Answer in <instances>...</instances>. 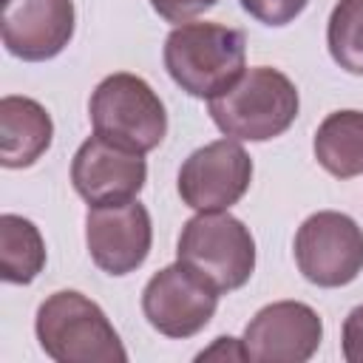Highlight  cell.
Listing matches in <instances>:
<instances>
[{
  "mask_svg": "<svg viewBox=\"0 0 363 363\" xmlns=\"http://www.w3.org/2000/svg\"><path fill=\"white\" fill-rule=\"evenodd\" d=\"M196 360H247L241 340L235 337H216V343L196 354Z\"/></svg>",
  "mask_w": 363,
  "mask_h": 363,
  "instance_id": "20",
  "label": "cell"
},
{
  "mask_svg": "<svg viewBox=\"0 0 363 363\" xmlns=\"http://www.w3.org/2000/svg\"><path fill=\"white\" fill-rule=\"evenodd\" d=\"M340 352L346 363H363V303L354 306L343 318L340 329Z\"/></svg>",
  "mask_w": 363,
  "mask_h": 363,
  "instance_id": "19",
  "label": "cell"
},
{
  "mask_svg": "<svg viewBox=\"0 0 363 363\" xmlns=\"http://www.w3.org/2000/svg\"><path fill=\"white\" fill-rule=\"evenodd\" d=\"M216 3H218V0H150V9H153L162 20L182 26V23H190L193 17L204 14V11L213 9Z\"/></svg>",
  "mask_w": 363,
  "mask_h": 363,
  "instance_id": "18",
  "label": "cell"
},
{
  "mask_svg": "<svg viewBox=\"0 0 363 363\" xmlns=\"http://www.w3.org/2000/svg\"><path fill=\"white\" fill-rule=\"evenodd\" d=\"M34 332L40 349L57 363H125L128 352L96 301L77 289H60L37 306Z\"/></svg>",
  "mask_w": 363,
  "mask_h": 363,
  "instance_id": "3",
  "label": "cell"
},
{
  "mask_svg": "<svg viewBox=\"0 0 363 363\" xmlns=\"http://www.w3.org/2000/svg\"><path fill=\"white\" fill-rule=\"evenodd\" d=\"M153 244L150 213L139 199L122 204L88 207L85 213V247L91 261L108 275L136 272Z\"/></svg>",
  "mask_w": 363,
  "mask_h": 363,
  "instance_id": "10",
  "label": "cell"
},
{
  "mask_svg": "<svg viewBox=\"0 0 363 363\" xmlns=\"http://www.w3.org/2000/svg\"><path fill=\"white\" fill-rule=\"evenodd\" d=\"M301 108L295 82L272 68H247L224 94L207 99L213 125L238 142H269L289 130Z\"/></svg>",
  "mask_w": 363,
  "mask_h": 363,
  "instance_id": "2",
  "label": "cell"
},
{
  "mask_svg": "<svg viewBox=\"0 0 363 363\" xmlns=\"http://www.w3.org/2000/svg\"><path fill=\"white\" fill-rule=\"evenodd\" d=\"M332 60L354 77H363V0H337L326 23Z\"/></svg>",
  "mask_w": 363,
  "mask_h": 363,
  "instance_id": "16",
  "label": "cell"
},
{
  "mask_svg": "<svg viewBox=\"0 0 363 363\" xmlns=\"http://www.w3.org/2000/svg\"><path fill=\"white\" fill-rule=\"evenodd\" d=\"M323 340L320 315L301 301L261 306L244 326V354L252 363H306Z\"/></svg>",
  "mask_w": 363,
  "mask_h": 363,
  "instance_id": "9",
  "label": "cell"
},
{
  "mask_svg": "<svg viewBox=\"0 0 363 363\" xmlns=\"http://www.w3.org/2000/svg\"><path fill=\"white\" fill-rule=\"evenodd\" d=\"M170 79L196 99L224 94L247 71V37L221 23H182L162 51Z\"/></svg>",
  "mask_w": 363,
  "mask_h": 363,
  "instance_id": "1",
  "label": "cell"
},
{
  "mask_svg": "<svg viewBox=\"0 0 363 363\" xmlns=\"http://www.w3.org/2000/svg\"><path fill=\"white\" fill-rule=\"evenodd\" d=\"M74 26V0H3V45L23 62H45L62 54Z\"/></svg>",
  "mask_w": 363,
  "mask_h": 363,
  "instance_id": "12",
  "label": "cell"
},
{
  "mask_svg": "<svg viewBox=\"0 0 363 363\" xmlns=\"http://www.w3.org/2000/svg\"><path fill=\"white\" fill-rule=\"evenodd\" d=\"M312 150L318 164L335 179L363 173V111H332L315 130Z\"/></svg>",
  "mask_w": 363,
  "mask_h": 363,
  "instance_id": "14",
  "label": "cell"
},
{
  "mask_svg": "<svg viewBox=\"0 0 363 363\" xmlns=\"http://www.w3.org/2000/svg\"><path fill=\"white\" fill-rule=\"evenodd\" d=\"M94 133L136 153H150L167 133V111L159 94L136 74L105 77L88 102Z\"/></svg>",
  "mask_w": 363,
  "mask_h": 363,
  "instance_id": "5",
  "label": "cell"
},
{
  "mask_svg": "<svg viewBox=\"0 0 363 363\" xmlns=\"http://www.w3.org/2000/svg\"><path fill=\"white\" fill-rule=\"evenodd\" d=\"M176 261L193 269L216 292H235L255 272V238L250 227L227 210L196 213L179 233Z\"/></svg>",
  "mask_w": 363,
  "mask_h": 363,
  "instance_id": "4",
  "label": "cell"
},
{
  "mask_svg": "<svg viewBox=\"0 0 363 363\" xmlns=\"http://www.w3.org/2000/svg\"><path fill=\"white\" fill-rule=\"evenodd\" d=\"M54 142L51 113L31 96L9 94L0 99V164L9 170L31 167Z\"/></svg>",
  "mask_w": 363,
  "mask_h": 363,
  "instance_id": "13",
  "label": "cell"
},
{
  "mask_svg": "<svg viewBox=\"0 0 363 363\" xmlns=\"http://www.w3.org/2000/svg\"><path fill=\"white\" fill-rule=\"evenodd\" d=\"M45 267V241L31 218L0 216V278L6 284H31Z\"/></svg>",
  "mask_w": 363,
  "mask_h": 363,
  "instance_id": "15",
  "label": "cell"
},
{
  "mask_svg": "<svg viewBox=\"0 0 363 363\" xmlns=\"http://www.w3.org/2000/svg\"><path fill=\"white\" fill-rule=\"evenodd\" d=\"M252 182V159L238 139H216L193 150L179 167V196L196 213H221L244 199Z\"/></svg>",
  "mask_w": 363,
  "mask_h": 363,
  "instance_id": "7",
  "label": "cell"
},
{
  "mask_svg": "<svg viewBox=\"0 0 363 363\" xmlns=\"http://www.w3.org/2000/svg\"><path fill=\"white\" fill-rule=\"evenodd\" d=\"M292 252L309 284L337 289L363 272V230L346 213L318 210L298 227Z\"/></svg>",
  "mask_w": 363,
  "mask_h": 363,
  "instance_id": "6",
  "label": "cell"
},
{
  "mask_svg": "<svg viewBox=\"0 0 363 363\" xmlns=\"http://www.w3.org/2000/svg\"><path fill=\"white\" fill-rule=\"evenodd\" d=\"M218 295L207 281H201L182 261L162 267L142 289V312L147 323L164 337H193L199 335L218 309Z\"/></svg>",
  "mask_w": 363,
  "mask_h": 363,
  "instance_id": "8",
  "label": "cell"
},
{
  "mask_svg": "<svg viewBox=\"0 0 363 363\" xmlns=\"http://www.w3.org/2000/svg\"><path fill=\"white\" fill-rule=\"evenodd\" d=\"M147 182L145 153L128 150L99 133L88 136L71 162V184L88 207L122 204L142 193Z\"/></svg>",
  "mask_w": 363,
  "mask_h": 363,
  "instance_id": "11",
  "label": "cell"
},
{
  "mask_svg": "<svg viewBox=\"0 0 363 363\" xmlns=\"http://www.w3.org/2000/svg\"><path fill=\"white\" fill-rule=\"evenodd\" d=\"M238 3H241V9H244L252 20L264 23V26H269V28L289 26V23H292L295 17H301L303 9L309 6V0H238Z\"/></svg>",
  "mask_w": 363,
  "mask_h": 363,
  "instance_id": "17",
  "label": "cell"
}]
</instances>
